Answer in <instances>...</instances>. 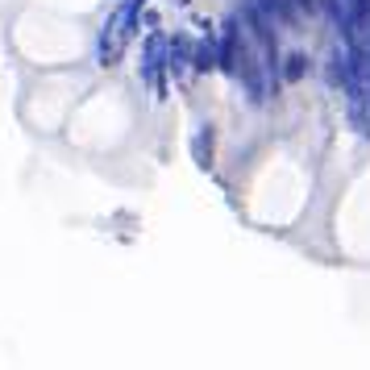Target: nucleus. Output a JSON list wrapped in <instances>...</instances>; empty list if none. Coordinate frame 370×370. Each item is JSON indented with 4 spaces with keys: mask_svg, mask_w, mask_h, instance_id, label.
I'll list each match as a JSON object with an SVG mask.
<instances>
[{
    "mask_svg": "<svg viewBox=\"0 0 370 370\" xmlns=\"http://www.w3.org/2000/svg\"><path fill=\"white\" fill-rule=\"evenodd\" d=\"M167 58H171V42L154 30V34L146 38V71H150V67H167Z\"/></svg>",
    "mask_w": 370,
    "mask_h": 370,
    "instance_id": "f257e3e1",
    "label": "nucleus"
},
{
    "mask_svg": "<svg viewBox=\"0 0 370 370\" xmlns=\"http://www.w3.org/2000/svg\"><path fill=\"white\" fill-rule=\"evenodd\" d=\"M191 158H196L200 167H212V129H208V125L191 138Z\"/></svg>",
    "mask_w": 370,
    "mask_h": 370,
    "instance_id": "f03ea898",
    "label": "nucleus"
},
{
    "mask_svg": "<svg viewBox=\"0 0 370 370\" xmlns=\"http://www.w3.org/2000/svg\"><path fill=\"white\" fill-rule=\"evenodd\" d=\"M187 58H191V54H187V38H184V34H175V38H171V58H167V63H171L179 75H184V71H187Z\"/></svg>",
    "mask_w": 370,
    "mask_h": 370,
    "instance_id": "7ed1b4c3",
    "label": "nucleus"
},
{
    "mask_svg": "<svg viewBox=\"0 0 370 370\" xmlns=\"http://www.w3.org/2000/svg\"><path fill=\"white\" fill-rule=\"evenodd\" d=\"M196 67H200V71H208V67H212V46H208V42L196 50Z\"/></svg>",
    "mask_w": 370,
    "mask_h": 370,
    "instance_id": "20e7f679",
    "label": "nucleus"
}]
</instances>
